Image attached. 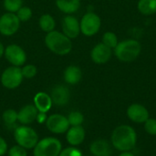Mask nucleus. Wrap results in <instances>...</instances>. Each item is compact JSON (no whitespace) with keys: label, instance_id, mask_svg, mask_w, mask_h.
Segmentation results:
<instances>
[{"label":"nucleus","instance_id":"12","mask_svg":"<svg viewBox=\"0 0 156 156\" xmlns=\"http://www.w3.org/2000/svg\"><path fill=\"white\" fill-rule=\"evenodd\" d=\"M63 34L69 38H76L80 33V25L79 20L73 16H66L62 21Z\"/></svg>","mask_w":156,"mask_h":156},{"label":"nucleus","instance_id":"13","mask_svg":"<svg viewBox=\"0 0 156 156\" xmlns=\"http://www.w3.org/2000/svg\"><path fill=\"white\" fill-rule=\"evenodd\" d=\"M127 116L134 122L143 123L149 119V112L144 105L133 103L127 109Z\"/></svg>","mask_w":156,"mask_h":156},{"label":"nucleus","instance_id":"28","mask_svg":"<svg viewBox=\"0 0 156 156\" xmlns=\"http://www.w3.org/2000/svg\"><path fill=\"white\" fill-rule=\"evenodd\" d=\"M21 70H22L23 77L24 78H27V79H32V78H34L37 75V68L34 65H32V64L24 66L23 69H21Z\"/></svg>","mask_w":156,"mask_h":156},{"label":"nucleus","instance_id":"10","mask_svg":"<svg viewBox=\"0 0 156 156\" xmlns=\"http://www.w3.org/2000/svg\"><path fill=\"white\" fill-rule=\"evenodd\" d=\"M46 125L53 133H64L69 128L68 118L61 114H52L48 117Z\"/></svg>","mask_w":156,"mask_h":156},{"label":"nucleus","instance_id":"5","mask_svg":"<svg viewBox=\"0 0 156 156\" xmlns=\"http://www.w3.org/2000/svg\"><path fill=\"white\" fill-rule=\"evenodd\" d=\"M14 138L17 144L25 149L34 148L38 142V136L36 131L26 125L16 128Z\"/></svg>","mask_w":156,"mask_h":156},{"label":"nucleus","instance_id":"29","mask_svg":"<svg viewBox=\"0 0 156 156\" xmlns=\"http://www.w3.org/2000/svg\"><path fill=\"white\" fill-rule=\"evenodd\" d=\"M144 129L150 135H156V119L149 118L144 122Z\"/></svg>","mask_w":156,"mask_h":156},{"label":"nucleus","instance_id":"2","mask_svg":"<svg viewBox=\"0 0 156 156\" xmlns=\"http://www.w3.org/2000/svg\"><path fill=\"white\" fill-rule=\"evenodd\" d=\"M45 43L51 52L60 56L69 54L72 49L70 38H69L63 33L55 30L47 34L45 37Z\"/></svg>","mask_w":156,"mask_h":156},{"label":"nucleus","instance_id":"25","mask_svg":"<svg viewBox=\"0 0 156 156\" xmlns=\"http://www.w3.org/2000/svg\"><path fill=\"white\" fill-rule=\"evenodd\" d=\"M69 125L71 126H80L84 122V116L80 112H72L67 117Z\"/></svg>","mask_w":156,"mask_h":156},{"label":"nucleus","instance_id":"23","mask_svg":"<svg viewBox=\"0 0 156 156\" xmlns=\"http://www.w3.org/2000/svg\"><path fill=\"white\" fill-rule=\"evenodd\" d=\"M3 121L7 127H13L17 121V112L11 109L5 111L3 113Z\"/></svg>","mask_w":156,"mask_h":156},{"label":"nucleus","instance_id":"21","mask_svg":"<svg viewBox=\"0 0 156 156\" xmlns=\"http://www.w3.org/2000/svg\"><path fill=\"white\" fill-rule=\"evenodd\" d=\"M138 10L144 16H151L156 13V0H139Z\"/></svg>","mask_w":156,"mask_h":156},{"label":"nucleus","instance_id":"8","mask_svg":"<svg viewBox=\"0 0 156 156\" xmlns=\"http://www.w3.org/2000/svg\"><path fill=\"white\" fill-rule=\"evenodd\" d=\"M20 21L15 13H5L0 17V33L4 36H12L19 28Z\"/></svg>","mask_w":156,"mask_h":156},{"label":"nucleus","instance_id":"22","mask_svg":"<svg viewBox=\"0 0 156 156\" xmlns=\"http://www.w3.org/2000/svg\"><path fill=\"white\" fill-rule=\"evenodd\" d=\"M56 26L55 19L48 14L42 15L39 18V27L44 32H51L54 30Z\"/></svg>","mask_w":156,"mask_h":156},{"label":"nucleus","instance_id":"1","mask_svg":"<svg viewBox=\"0 0 156 156\" xmlns=\"http://www.w3.org/2000/svg\"><path fill=\"white\" fill-rule=\"evenodd\" d=\"M137 142L135 130L129 125H120L114 129L112 134V144L115 149L121 152H130Z\"/></svg>","mask_w":156,"mask_h":156},{"label":"nucleus","instance_id":"26","mask_svg":"<svg viewBox=\"0 0 156 156\" xmlns=\"http://www.w3.org/2000/svg\"><path fill=\"white\" fill-rule=\"evenodd\" d=\"M22 0H4V7L9 13H16L22 7Z\"/></svg>","mask_w":156,"mask_h":156},{"label":"nucleus","instance_id":"18","mask_svg":"<svg viewBox=\"0 0 156 156\" xmlns=\"http://www.w3.org/2000/svg\"><path fill=\"white\" fill-rule=\"evenodd\" d=\"M34 105L39 112L47 113L52 106L51 97L46 92H38L34 97Z\"/></svg>","mask_w":156,"mask_h":156},{"label":"nucleus","instance_id":"19","mask_svg":"<svg viewBox=\"0 0 156 156\" xmlns=\"http://www.w3.org/2000/svg\"><path fill=\"white\" fill-rule=\"evenodd\" d=\"M81 69L77 66H69L64 71V80L67 83L70 85H75L79 83L81 80Z\"/></svg>","mask_w":156,"mask_h":156},{"label":"nucleus","instance_id":"33","mask_svg":"<svg viewBox=\"0 0 156 156\" xmlns=\"http://www.w3.org/2000/svg\"><path fill=\"white\" fill-rule=\"evenodd\" d=\"M47 119H48V117H47V114L46 113L39 112H38V113L37 115V118H36V120H37V122L38 123H44V122H47Z\"/></svg>","mask_w":156,"mask_h":156},{"label":"nucleus","instance_id":"31","mask_svg":"<svg viewBox=\"0 0 156 156\" xmlns=\"http://www.w3.org/2000/svg\"><path fill=\"white\" fill-rule=\"evenodd\" d=\"M58 156H83L82 153L74 147H69L64 150H61L60 154Z\"/></svg>","mask_w":156,"mask_h":156},{"label":"nucleus","instance_id":"14","mask_svg":"<svg viewBox=\"0 0 156 156\" xmlns=\"http://www.w3.org/2000/svg\"><path fill=\"white\" fill-rule=\"evenodd\" d=\"M50 97L54 104L58 106H64L69 101L70 92H69V90L66 86L58 85L52 89Z\"/></svg>","mask_w":156,"mask_h":156},{"label":"nucleus","instance_id":"4","mask_svg":"<svg viewBox=\"0 0 156 156\" xmlns=\"http://www.w3.org/2000/svg\"><path fill=\"white\" fill-rule=\"evenodd\" d=\"M62 150L59 140L53 137L44 138L34 147V156H58Z\"/></svg>","mask_w":156,"mask_h":156},{"label":"nucleus","instance_id":"6","mask_svg":"<svg viewBox=\"0 0 156 156\" xmlns=\"http://www.w3.org/2000/svg\"><path fill=\"white\" fill-rule=\"evenodd\" d=\"M80 25V32L87 37H91L99 32L101 21L97 14L94 12H88L82 16Z\"/></svg>","mask_w":156,"mask_h":156},{"label":"nucleus","instance_id":"24","mask_svg":"<svg viewBox=\"0 0 156 156\" xmlns=\"http://www.w3.org/2000/svg\"><path fill=\"white\" fill-rule=\"evenodd\" d=\"M102 43L112 49V48H116L119 41H118V37H117L116 34L113 33V32L109 31V32H106V33L103 34V36H102Z\"/></svg>","mask_w":156,"mask_h":156},{"label":"nucleus","instance_id":"34","mask_svg":"<svg viewBox=\"0 0 156 156\" xmlns=\"http://www.w3.org/2000/svg\"><path fill=\"white\" fill-rule=\"evenodd\" d=\"M119 156H134V154L131 152H122Z\"/></svg>","mask_w":156,"mask_h":156},{"label":"nucleus","instance_id":"27","mask_svg":"<svg viewBox=\"0 0 156 156\" xmlns=\"http://www.w3.org/2000/svg\"><path fill=\"white\" fill-rule=\"evenodd\" d=\"M16 16L18 17L20 22H26L29 20L32 16V10L27 6H22L16 12Z\"/></svg>","mask_w":156,"mask_h":156},{"label":"nucleus","instance_id":"15","mask_svg":"<svg viewBox=\"0 0 156 156\" xmlns=\"http://www.w3.org/2000/svg\"><path fill=\"white\" fill-rule=\"evenodd\" d=\"M37 113L38 111L37 110L35 105H26L17 112V121L24 125H27L29 123H32L36 120Z\"/></svg>","mask_w":156,"mask_h":156},{"label":"nucleus","instance_id":"17","mask_svg":"<svg viewBox=\"0 0 156 156\" xmlns=\"http://www.w3.org/2000/svg\"><path fill=\"white\" fill-rule=\"evenodd\" d=\"M90 150L94 156H111L112 154L110 144L103 139H98L92 142Z\"/></svg>","mask_w":156,"mask_h":156},{"label":"nucleus","instance_id":"35","mask_svg":"<svg viewBox=\"0 0 156 156\" xmlns=\"http://www.w3.org/2000/svg\"><path fill=\"white\" fill-rule=\"evenodd\" d=\"M4 53H5V48H4L3 44L0 42V58L4 55Z\"/></svg>","mask_w":156,"mask_h":156},{"label":"nucleus","instance_id":"20","mask_svg":"<svg viewBox=\"0 0 156 156\" xmlns=\"http://www.w3.org/2000/svg\"><path fill=\"white\" fill-rule=\"evenodd\" d=\"M56 5L63 13L72 14L80 8V0H56Z\"/></svg>","mask_w":156,"mask_h":156},{"label":"nucleus","instance_id":"3","mask_svg":"<svg viewBox=\"0 0 156 156\" xmlns=\"http://www.w3.org/2000/svg\"><path fill=\"white\" fill-rule=\"evenodd\" d=\"M142 51V46L135 39H126L118 43L114 48L116 58L122 62L134 61Z\"/></svg>","mask_w":156,"mask_h":156},{"label":"nucleus","instance_id":"30","mask_svg":"<svg viewBox=\"0 0 156 156\" xmlns=\"http://www.w3.org/2000/svg\"><path fill=\"white\" fill-rule=\"evenodd\" d=\"M8 156H27V149L17 144L8 151Z\"/></svg>","mask_w":156,"mask_h":156},{"label":"nucleus","instance_id":"16","mask_svg":"<svg viewBox=\"0 0 156 156\" xmlns=\"http://www.w3.org/2000/svg\"><path fill=\"white\" fill-rule=\"evenodd\" d=\"M66 139H67V142L72 146L80 145V144L83 143L85 139L84 128L81 125L72 126L71 128H69V130L67 131Z\"/></svg>","mask_w":156,"mask_h":156},{"label":"nucleus","instance_id":"9","mask_svg":"<svg viewBox=\"0 0 156 156\" xmlns=\"http://www.w3.org/2000/svg\"><path fill=\"white\" fill-rule=\"evenodd\" d=\"M4 55H5L6 60L10 64H12L13 66H16V67L24 65L27 60V55H26L24 49L16 44L7 46L5 48Z\"/></svg>","mask_w":156,"mask_h":156},{"label":"nucleus","instance_id":"11","mask_svg":"<svg viewBox=\"0 0 156 156\" xmlns=\"http://www.w3.org/2000/svg\"><path fill=\"white\" fill-rule=\"evenodd\" d=\"M112 55V50L111 48L104 45L102 42L97 44L90 52L91 59L96 64H104L108 62Z\"/></svg>","mask_w":156,"mask_h":156},{"label":"nucleus","instance_id":"32","mask_svg":"<svg viewBox=\"0 0 156 156\" xmlns=\"http://www.w3.org/2000/svg\"><path fill=\"white\" fill-rule=\"evenodd\" d=\"M6 152H7V144L2 137H0V156L5 154Z\"/></svg>","mask_w":156,"mask_h":156},{"label":"nucleus","instance_id":"7","mask_svg":"<svg viewBox=\"0 0 156 156\" xmlns=\"http://www.w3.org/2000/svg\"><path fill=\"white\" fill-rule=\"evenodd\" d=\"M22 70L19 67L12 66L4 70L1 76L2 85L9 90L17 88L23 80Z\"/></svg>","mask_w":156,"mask_h":156}]
</instances>
